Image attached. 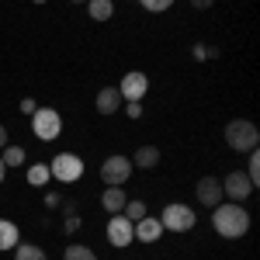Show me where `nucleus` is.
<instances>
[{
    "label": "nucleus",
    "mask_w": 260,
    "mask_h": 260,
    "mask_svg": "<svg viewBox=\"0 0 260 260\" xmlns=\"http://www.w3.org/2000/svg\"><path fill=\"white\" fill-rule=\"evenodd\" d=\"M212 225L225 240H240V236L250 233V212L243 208L240 201H219L212 208Z\"/></svg>",
    "instance_id": "1"
},
{
    "label": "nucleus",
    "mask_w": 260,
    "mask_h": 260,
    "mask_svg": "<svg viewBox=\"0 0 260 260\" xmlns=\"http://www.w3.org/2000/svg\"><path fill=\"white\" fill-rule=\"evenodd\" d=\"M257 142H260V132L250 118H233L225 125V146L233 153H250V149H257Z\"/></svg>",
    "instance_id": "2"
},
{
    "label": "nucleus",
    "mask_w": 260,
    "mask_h": 260,
    "mask_svg": "<svg viewBox=\"0 0 260 260\" xmlns=\"http://www.w3.org/2000/svg\"><path fill=\"white\" fill-rule=\"evenodd\" d=\"M163 229H170V233H187V229H194V222H198V215H194V208H187V205H180V201H170L167 208H163Z\"/></svg>",
    "instance_id": "3"
},
{
    "label": "nucleus",
    "mask_w": 260,
    "mask_h": 260,
    "mask_svg": "<svg viewBox=\"0 0 260 260\" xmlns=\"http://www.w3.org/2000/svg\"><path fill=\"white\" fill-rule=\"evenodd\" d=\"M49 174H52V180H59V184H77L83 177V160L77 153H59L56 160L49 163Z\"/></svg>",
    "instance_id": "4"
},
{
    "label": "nucleus",
    "mask_w": 260,
    "mask_h": 260,
    "mask_svg": "<svg viewBox=\"0 0 260 260\" xmlns=\"http://www.w3.org/2000/svg\"><path fill=\"white\" fill-rule=\"evenodd\" d=\"M31 132H35V139H42V142L59 139V132H62L59 111H52V108H39V111L31 115Z\"/></svg>",
    "instance_id": "5"
},
{
    "label": "nucleus",
    "mask_w": 260,
    "mask_h": 260,
    "mask_svg": "<svg viewBox=\"0 0 260 260\" xmlns=\"http://www.w3.org/2000/svg\"><path fill=\"white\" fill-rule=\"evenodd\" d=\"M132 160L128 156H121V153H115V156H108V160L101 163V180L108 184V187H121V184H128V177H132Z\"/></svg>",
    "instance_id": "6"
},
{
    "label": "nucleus",
    "mask_w": 260,
    "mask_h": 260,
    "mask_svg": "<svg viewBox=\"0 0 260 260\" xmlns=\"http://www.w3.org/2000/svg\"><path fill=\"white\" fill-rule=\"evenodd\" d=\"M253 191H257V187H253V180L246 177L243 170H233L229 177L222 180V194H225V198H229V201H240V205H243V201L250 198Z\"/></svg>",
    "instance_id": "7"
},
{
    "label": "nucleus",
    "mask_w": 260,
    "mask_h": 260,
    "mask_svg": "<svg viewBox=\"0 0 260 260\" xmlns=\"http://www.w3.org/2000/svg\"><path fill=\"white\" fill-rule=\"evenodd\" d=\"M132 240H136V225L125 219L121 212H118V215H111V219H108V243L118 246V250H125Z\"/></svg>",
    "instance_id": "8"
},
{
    "label": "nucleus",
    "mask_w": 260,
    "mask_h": 260,
    "mask_svg": "<svg viewBox=\"0 0 260 260\" xmlns=\"http://www.w3.org/2000/svg\"><path fill=\"white\" fill-rule=\"evenodd\" d=\"M146 90H149V77L139 73V70H128V73L121 77V83H118L121 101H142V98H146Z\"/></svg>",
    "instance_id": "9"
},
{
    "label": "nucleus",
    "mask_w": 260,
    "mask_h": 260,
    "mask_svg": "<svg viewBox=\"0 0 260 260\" xmlns=\"http://www.w3.org/2000/svg\"><path fill=\"white\" fill-rule=\"evenodd\" d=\"M194 194H198V201L205 205V208H215L219 201H225V194H222V180H219V177H201L198 187H194Z\"/></svg>",
    "instance_id": "10"
},
{
    "label": "nucleus",
    "mask_w": 260,
    "mask_h": 260,
    "mask_svg": "<svg viewBox=\"0 0 260 260\" xmlns=\"http://www.w3.org/2000/svg\"><path fill=\"white\" fill-rule=\"evenodd\" d=\"M136 225V240H142V243H156L163 236V222L156 219V215H142L139 222H132Z\"/></svg>",
    "instance_id": "11"
},
{
    "label": "nucleus",
    "mask_w": 260,
    "mask_h": 260,
    "mask_svg": "<svg viewBox=\"0 0 260 260\" xmlns=\"http://www.w3.org/2000/svg\"><path fill=\"white\" fill-rule=\"evenodd\" d=\"M121 104H125V101H121L118 87H101V90H98V111H101V115H115Z\"/></svg>",
    "instance_id": "12"
},
{
    "label": "nucleus",
    "mask_w": 260,
    "mask_h": 260,
    "mask_svg": "<svg viewBox=\"0 0 260 260\" xmlns=\"http://www.w3.org/2000/svg\"><path fill=\"white\" fill-rule=\"evenodd\" d=\"M125 191L121 187H104V194H101V208L108 212V215H118L121 208H125Z\"/></svg>",
    "instance_id": "13"
},
{
    "label": "nucleus",
    "mask_w": 260,
    "mask_h": 260,
    "mask_svg": "<svg viewBox=\"0 0 260 260\" xmlns=\"http://www.w3.org/2000/svg\"><path fill=\"white\" fill-rule=\"evenodd\" d=\"M156 163H160V149L156 146H139L136 156H132V167H139V170H153Z\"/></svg>",
    "instance_id": "14"
},
{
    "label": "nucleus",
    "mask_w": 260,
    "mask_h": 260,
    "mask_svg": "<svg viewBox=\"0 0 260 260\" xmlns=\"http://www.w3.org/2000/svg\"><path fill=\"white\" fill-rule=\"evenodd\" d=\"M18 243H21L18 225H14L11 219H0V253H4V250H14Z\"/></svg>",
    "instance_id": "15"
},
{
    "label": "nucleus",
    "mask_w": 260,
    "mask_h": 260,
    "mask_svg": "<svg viewBox=\"0 0 260 260\" xmlns=\"http://www.w3.org/2000/svg\"><path fill=\"white\" fill-rule=\"evenodd\" d=\"M87 14H90V21H111L115 18V4L111 0H87Z\"/></svg>",
    "instance_id": "16"
},
{
    "label": "nucleus",
    "mask_w": 260,
    "mask_h": 260,
    "mask_svg": "<svg viewBox=\"0 0 260 260\" xmlns=\"http://www.w3.org/2000/svg\"><path fill=\"white\" fill-rule=\"evenodd\" d=\"M49 180H52L49 163H31V167H28V184H31V187H45Z\"/></svg>",
    "instance_id": "17"
},
{
    "label": "nucleus",
    "mask_w": 260,
    "mask_h": 260,
    "mask_svg": "<svg viewBox=\"0 0 260 260\" xmlns=\"http://www.w3.org/2000/svg\"><path fill=\"white\" fill-rule=\"evenodd\" d=\"M14 260H49V257H45V250L35 246V243H18L14 246Z\"/></svg>",
    "instance_id": "18"
},
{
    "label": "nucleus",
    "mask_w": 260,
    "mask_h": 260,
    "mask_svg": "<svg viewBox=\"0 0 260 260\" xmlns=\"http://www.w3.org/2000/svg\"><path fill=\"white\" fill-rule=\"evenodd\" d=\"M0 160H4V167H21V163L28 160V153H24L21 146H11V142H7L4 153H0Z\"/></svg>",
    "instance_id": "19"
},
{
    "label": "nucleus",
    "mask_w": 260,
    "mask_h": 260,
    "mask_svg": "<svg viewBox=\"0 0 260 260\" xmlns=\"http://www.w3.org/2000/svg\"><path fill=\"white\" fill-rule=\"evenodd\" d=\"M62 260H98V253H94L90 246H80V243H70V246H66V253H62Z\"/></svg>",
    "instance_id": "20"
},
{
    "label": "nucleus",
    "mask_w": 260,
    "mask_h": 260,
    "mask_svg": "<svg viewBox=\"0 0 260 260\" xmlns=\"http://www.w3.org/2000/svg\"><path fill=\"white\" fill-rule=\"evenodd\" d=\"M121 215H125L128 222H139L142 215H149V212H146V201H125V208H121Z\"/></svg>",
    "instance_id": "21"
},
{
    "label": "nucleus",
    "mask_w": 260,
    "mask_h": 260,
    "mask_svg": "<svg viewBox=\"0 0 260 260\" xmlns=\"http://www.w3.org/2000/svg\"><path fill=\"white\" fill-rule=\"evenodd\" d=\"M246 177L253 180V187L260 184V153H257V149H250V160H246Z\"/></svg>",
    "instance_id": "22"
},
{
    "label": "nucleus",
    "mask_w": 260,
    "mask_h": 260,
    "mask_svg": "<svg viewBox=\"0 0 260 260\" xmlns=\"http://www.w3.org/2000/svg\"><path fill=\"white\" fill-rule=\"evenodd\" d=\"M139 4L149 11V14H163V11H170V7H174V0H139Z\"/></svg>",
    "instance_id": "23"
},
{
    "label": "nucleus",
    "mask_w": 260,
    "mask_h": 260,
    "mask_svg": "<svg viewBox=\"0 0 260 260\" xmlns=\"http://www.w3.org/2000/svg\"><path fill=\"white\" fill-rule=\"evenodd\" d=\"M62 225H66V233H77V229H80V215H77V208H66V222H62Z\"/></svg>",
    "instance_id": "24"
},
{
    "label": "nucleus",
    "mask_w": 260,
    "mask_h": 260,
    "mask_svg": "<svg viewBox=\"0 0 260 260\" xmlns=\"http://www.w3.org/2000/svg\"><path fill=\"white\" fill-rule=\"evenodd\" d=\"M125 111H128V118H142V104L139 101H125Z\"/></svg>",
    "instance_id": "25"
},
{
    "label": "nucleus",
    "mask_w": 260,
    "mask_h": 260,
    "mask_svg": "<svg viewBox=\"0 0 260 260\" xmlns=\"http://www.w3.org/2000/svg\"><path fill=\"white\" fill-rule=\"evenodd\" d=\"M18 108H21V111H24V115H35V111H39V104H35V101H31V98H24V101H21V104H18Z\"/></svg>",
    "instance_id": "26"
},
{
    "label": "nucleus",
    "mask_w": 260,
    "mask_h": 260,
    "mask_svg": "<svg viewBox=\"0 0 260 260\" xmlns=\"http://www.w3.org/2000/svg\"><path fill=\"white\" fill-rule=\"evenodd\" d=\"M208 56H215V49H212V52H208V45H194V59H208Z\"/></svg>",
    "instance_id": "27"
},
{
    "label": "nucleus",
    "mask_w": 260,
    "mask_h": 260,
    "mask_svg": "<svg viewBox=\"0 0 260 260\" xmlns=\"http://www.w3.org/2000/svg\"><path fill=\"white\" fill-rule=\"evenodd\" d=\"M212 4H215V0H191V7H198V11H208Z\"/></svg>",
    "instance_id": "28"
},
{
    "label": "nucleus",
    "mask_w": 260,
    "mask_h": 260,
    "mask_svg": "<svg viewBox=\"0 0 260 260\" xmlns=\"http://www.w3.org/2000/svg\"><path fill=\"white\" fill-rule=\"evenodd\" d=\"M4 146H7V128L0 125V149H4Z\"/></svg>",
    "instance_id": "29"
},
{
    "label": "nucleus",
    "mask_w": 260,
    "mask_h": 260,
    "mask_svg": "<svg viewBox=\"0 0 260 260\" xmlns=\"http://www.w3.org/2000/svg\"><path fill=\"white\" fill-rule=\"evenodd\" d=\"M4 177H7V167H4V160H0V184H4Z\"/></svg>",
    "instance_id": "30"
},
{
    "label": "nucleus",
    "mask_w": 260,
    "mask_h": 260,
    "mask_svg": "<svg viewBox=\"0 0 260 260\" xmlns=\"http://www.w3.org/2000/svg\"><path fill=\"white\" fill-rule=\"evenodd\" d=\"M70 4H87V0H70Z\"/></svg>",
    "instance_id": "31"
},
{
    "label": "nucleus",
    "mask_w": 260,
    "mask_h": 260,
    "mask_svg": "<svg viewBox=\"0 0 260 260\" xmlns=\"http://www.w3.org/2000/svg\"><path fill=\"white\" fill-rule=\"evenodd\" d=\"M35 4H45V0H35Z\"/></svg>",
    "instance_id": "32"
}]
</instances>
